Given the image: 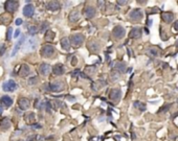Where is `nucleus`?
Instances as JSON below:
<instances>
[{
    "mask_svg": "<svg viewBox=\"0 0 178 141\" xmlns=\"http://www.w3.org/2000/svg\"><path fill=\"white\" fill-rule=\"evenodd\" d=\"M40 55H42L43 57H51L56 55V48H55L53 45L45 44L43 45L42 48H41Z\"/></svg>",
    "mask_w": 178,
    "mask_h": 141,
    "instance_id": "f257e3e1",
    "label": "nucleus"
},
{
    "mask_svg": "<svg viewBox=\"0 0 178 141\" xmlns=\"http://www.w3.org/2000/svg\"><path fill=\"white\" fill-rule=\"evenodd\" d=\"M142 18H144V13L140 9H134L129 13V19L132 21L137 22V21H140Z\"/></svg>",
    "mask_w": 178,
    "mask_h": 141,
    "instance_id": "f03ea898",
    "label": "nucleus"
},
{
    "mask_svg": "<svg viewBox=\"0 0 178 141\" xmlns=\"http://www.w3.org/2000/svg\"><path fill=\"white\" fill-rule=\"evenodd\" d=\"M19 7V2L18 1H14V0H9V1H5L4 3V9L7 13L13 14L15 13L16 11Z\"/></svg>",
    "mask_w": 178,
    "mask_h": 141,
    "instance_id": "7ed1b4c3",
    "label": "nucleus"
},
{
    "mask_svg": "<svg viewBox=\"0 0 178 141\" xmlns=\"http://www.w3.org/2000/svg\"><path fill=\"white\" fill-rule=\"evenodd\" d=\"M17 88H18L17 83L15 81H13V79L7 81V82H4L2 84V89L5 92H14Z\"/></svg>",
    "mask_w": 178,
    "mask_h": 141,
    "instance_id": "20e7f679",
    "label": "nucleus"
},
{
    "mask_svg": "<svg viewBox=\"0 0 178 141\" xmlns=\"http://www.w3.org/2000/svg\"><path fill=\"white\" fill-rule=\"evenodd\" d=\"M47 91H51V92H60L64 89V85L62 82H53L49 83L46 86Z\"/></svg>",
    "mask_w": 178,
    "mask_h": 141,
    "instance_id": "39448f33",
    "label": "nucleus"
},
{
    "mask_svg": "<svg viewBox=\"0 0 178 141\" xmlns=\"http://www.w3.org/2000/svg\"><path fill=\"white\" fill-rule=\"evenodd\" d=\"M84 41H85V37L82 33H74L70 38V42L74 46H81L84 43Z\"/></svg>",
    "mask_w": 178,
    "mask_h": 141,
    "instance_id": "423d86ee",
    "label": "nucleus"
},
{
    "mask_svg": "<svg viewBox=\"0 0 178 141\" xmlns=\"http://www.w3.org/2000/svg\"><path fill=\"white\" fill-rule=\"evenodd\" d=\"M112 35H113V37L115 38V39L120 40L126 36V29H125L122 25H117V26L114 27L113 31H112Z\"/></svg>",
    "mask_w": 178,
    "mask_h": 141,
    "instance_id": "0eeeda50",
    "label": "nucleus"
},
{
    "mask_svg": "<svg viewBox=\"0 0 178 141\" xmlns=\"http://www.w3.org/2000/svg\"><path fill=\"white\" fill-rule=\"evenodd\" d=\"M120 97H122V90H120V89L115 88V89H112V90L110 91V93H109V99L110 100L116 102L120 100Z\"/></svg>",
    "mask_w": 178,
    "mask_h": 141,
    "instance_id": "6e6552de",
    "label": "nucleus"
},
{
    "mask_svg": "<svg viewBox=\"0 0 178 141\" xmlns=\"http://www.w3.org/2000/svg\"><path fill=\"white\" fill-rule=\"evenodd\" d=\"M142 36V29L140 27H133L129 33L130 39H139Z\"/></svg>",
    "mask_w": 178,
    "mask_h": 141,
    "instance_id": "1a4fd4ad",
    "label": "nucleus"
},
{
    "mask_svg": "<svg viewBox=\"0 0 178 141\" xmlns=\"http://www.w3.org/2000/svg\"><path fill=\"white\" fill-rule=\"evenodd\" d=\"M174 18H175V16L171 12H163V13H161V19L167 24H170V23L173 22Z\"/></svg>",
    "mask_w": 178,
    "mask_h": 141,
    "instance_id": "9d476101",
    "label": "nucleus"
},
{
    "mask_svg": "<svg viewBox=\"0 0 178 141\" xmlns=\"http://www.w3.org/2000/svg\"><path fill=\"white\" fill-rule=\"evenodd\" d=\"M50 71H51L50 65L46 64V63H43V64H41L40 66H39V72L42 75H44V76H47V75L50 73Z\"/></svg>",
    "mask_w": 178,
    "mask_h": 141,
    "instance_id": "9b49d317",
    "label": "nucleus"
},
{
    "mask_svg": "<svg viewBox=\"0 0 178 141\" xmlns=\"http://www.w3.org/2000/svg\"><path fill=\"white\" fill-rule=\"evenodd\" d=\"M13 98L12 97H9V95H3V96H1V98H0V104L2 105V106H4L5 108H9V107L13 105Z\"/></svg>",
    "mask_w": 178,
    "mask_h": 141,
    "instance_id": "f8f14e48",
    "label": "nucleus"
},
{
    "mask_svg": "<svg viewBox=\"0 0 178 141\" xmlns=\"http://www.w3.org/2000/svg\"><path fill=\"white\" fill-rule=\"evenodd\" d=\"M29 73H31V69H29V67L27 66V65L23 64L20 66V69H19V71H18V75L21 77H26L29 75Z\"/></svg>",
    "mask_w": 178,
    "mask_h": 141,
    "instance_id": "ddd939ff",
    "label": "nucleus"
},
{
    "mask_svg": "<svg viewBox=\"0 0 178 141\" xmlns=\"http://www.w3.org/2000/svg\"><path fill=\"white\" fill-rule=\"evenodd\" d=\"M83 14L86 18L90 19V18H93L94 15H96V9L93 7H86L84 9H83Z\"/></svg>",
    "mask_w": 178,
    "mask_h": 141,
    "instance_id": "4468645a",
    "label": "nucleus"
},
{
    "mask_svg": "<svg viewBox=\"0 0 178 141\" xmlns=\"http://www.w3.org/2000/svg\"><path fill=\"white\" fill-rule=\"evenodd\" d=\"M65 72V68L62 64H56L53 67V75L59 76V75H62Z\"/></svg>",
    "mask_w": 178,
    "mask_h": 141,
    "instance_id": "2eb2a0df",
    "label": "nucleus"
},
{
    "mask_svg": "<svg viewBox=\"0 0 178 141\" xmlns=\"http://www.w3.org/2000/svg\"><path fill=\"white\" fill-rule=\"evenodd\" d=\"M34 13H35V9H34V7L31 4L25 5L24 9H23V15H24L25 17H27V18L33 17Z\"/></svg>",
    "mask_w": 178,
    "mask_h": 141,
    "instance_id": "dca6fc26",
    "label": "nucleus"
},
{
    "mask_svg": "<svg viewBox=\"0 0 178 141\" xmlns=\"http://www.w3.org/2000/svg\"><path fill=\"white\" fill-rule=\"evenodd\" d=\"M18 106H19V108L21 110H27L29 108V106H31V102H29V100L27 98L23 97V98H20L18 100Z\"/></svg>",
    "mask_w": 178,
    "mask_h": 141,
    "instance_id": "f3484780",
    "label": "nucleus"
},
{
    "mask_svg": "<svg viewBox=\"0 0 178 141\" xmlns=\"http://www.w3.org/2000/svg\"><path fill=\"white\" fill-rule=\"evenodd\" d=\"M87 46H88V49L91 51V52L96 53V52H98V51L100 50V44H98L96 41H93V40H92V41H90Z\"/></svg>",
    "mask_w": 178,
    "mask_h": 141,
    "instance_id": "a211bd4d",
    "label": "nucleus"
},
{
    "mask_svg": "<svg viewBox=\"0 0 178 141\" xmlns=\"http://www.w3.org/2000/svg\"><path fill=\"white\" fill-rule=\"evenodd\" d=\"M11 128V121H9V119L7 117H4V118L1 119V121H0V129L2 131H7Z\"/></svg>",
    "mask_w": 178,
    "mask_h": 141,
    "instance_id": "6ab92c4d",
    "label": "nucleus"
},
{
    "mask_svg": "<svg viewBox=\"0 0 178 141\" xmlns=\"http://www.w3.org/2000/svg\"><path fill=\"white\" fill-rule=\"evenodd\" d=\"M61 4L60 2H58V1H49L48 3H47V9L48 11H51V12H56L58 11L59 9H60Z\"/></svg>",
    "mask_w": 178,
    "mask_h": 141,
    "instance_id": "aec40b11",
    "label": "nucleus"
},
{
    "mask_svg": "<svg viewBox=\"0 0 178 141\" xmlns=\"http://www.w3.org/2000/svg\"><path fill=\"white\" fill-rule=\"evenodd\" d=\"M68 19H69V21L72 22V23L77 22V21L80 19V13H79L78 9H74V11L71 12L68 16Z\"/></svg>",
    "mask_w": 178,
    "mask_h": 141,
    "instance_id": "412c9836",
    "label": "nucleus"
},
{
    "mask_svg": "<svg viewBox=\"0 0 178 141\" xmlns=\"http://www.w3.org/2000/svg\"><path fill=\"white\" fill-rule=\"evenodd\" d=\"M60 43H61V46H62V48L64 49V50H69V49H70V40H69L67 37L62 38Z\"/></svg>",
    "mask_w": 178,
    "mask_h": 141,
    "instance_id": "4be33fe9",
    "label": "nucleus"
},
{
    "mask_svg": "<svg viewBox=\"0 0 178 141\" xmlns=\"http://www.w3.org/2000/svg\"><path fill=\"white\" fill-rule=\"evenodd\" d=\"M11 20H12V16L11 14H3V15L0 16V23L1 24H9V22H11Z\"/></svg>",
    "mask_w": 178,
    "mask_h": 141,
    "instance_id": "5701e85b",
    "label": "nucleus"
},
{
    "mask_svg": "<svg viewBox=\"0 0 178 141\" xmlns=\"http://www.w3.org/2000/svg\"><path fill=\"white\" fill-rule=\"evenodd\" d=\"M24 39H25V38H24V37H22L20 40H19V41H18V43H16L15 47H14L13 51H12V57H14V55H15L16 53L18 52V50L20 49L21 45H22V44H23V42H24Z\"/></svg>",
    "mask_w": 178,
    "mask_h": 141,
    "instance_id": "b1692460",
    "label": "nucleus"
},
{
    "mask_svg": "<svg viewBox=\"0 0 178 141\" xmlns=\"http://www.w3.org/2000/svg\"><path fill=\"white\" fill-rule=\"evenodd\" d=\"M114 69L118 72H125L126 71V64L123 62H116L115 65H114Z\"/></svg>",
    "mask_w": 178,
    "mask_h": 141,
    "instance_id": "393cba45",
    "label": "nucleus"
},
{
    "mask_svg": "<svg viewBox=\"0 0 178 141\" xmlns=\"http://www.w3.org/2000/svg\"><path fill=\"white\" fill-rule=\"evenodd\" d=\"M36 47H37V41L31 38V39H29L28 41H27V45L25 48H27L28 50H35Z\"/></svg>",
    "mask_w": 178,
    "mask_h": 141,
    "instance_id": "a878e982",
    "label": "nucleus"
},
{
    "mask_svg": "<svg viewBox=\"0 0 178 141\" xmlns=\"http://www.w3.org/2000/svg\"><path fill=\"white\" fill-rule=\"evenodd\" d=\"M133 106H134V108L138 109V110L142 111V112H144V111L147 110V106H146V105L144 104V102H139V100H136V102H134Z\"/></svg>",
    "mask_w": 178,
    "mask_h": 141,
    "instance_id": "bb28decb",
    "label": "nucleus"
},
{
    "mask_svg": "<svg viewBox=\"0 0 178 141\" xmlns=\"http://www.w3.org/2000/svg\"><path fill=\"white\" fill-rule=\"evenodd\" d=\"M147 53L151 57H158V49L156 47H149L147 50Z\"/></svg>",
    "mask_w": 178,
    "mask_h": 141,
    "instance_id": "cd10ccee",
    "label": "nucleus"
},
{
    "mask_svg": "<svg viewBox=\"0 0 178 141\" xmlns=\"http://www.w3.org/2000/svg\"><path fill=\"white\" fill-rule=\"evenodd\" d=\"M55 37H56V33H53V31H47V33H45L44 39L47 42H50V41H53L55 39Z\"/></svg>",
    "mask_w": 178,
    "mask_h": 141,
    "instance_id": "c85d7f7f",
    "label": "nucleus"
},
{
    "mask_svg": "<svg viewBox=\"0 0 178 141\" xmlns=\"http://www.w3.org/2000/svg\"><path fill=\"white\" fill-rule=\"evenodd\" d=\"M172 107V104H166V105H163L161 108L158 110V114H161V113H163V112H168V111L170 110V108Z\"/></svg>",
    "mask_w": 178,
    "mask_h": 141,
    "instance_id": "c756f323",
    "label": "nucleus"
},
{
    "mask_svg": "<svg viewBox=\"0 0 178 141\" xmlns=\"http://www.w3.org/2000/svg\"><path fill=\"white\" fill-rule=\"evenodd\" d=\"M35 120V114L33 112H29L27 114H25V121L27 122H31Z\"/></svg>",
    "mask_w": 178,
    "mask_h": 141,
    "instance_id": "7c9ffc66",
    "label": "nucleus"
},
{
    "mask_svg": "<svg viewBox=\"0 0 178 141\" xmlns=\"http://www.w3.org/2000/svg\"><path fill=\"white\" fill-rule=\"evenodd\" d=\"M39 78L38 76H31V78L28 79V85H31V86H33V85H36L37 83H38Z\"/></svg>",
    "mask_w": 178,
    "mask_h": 141,
    "instance_id": "2f4dec72",
    "label": "nucleus"
},
{
    "mask_svg": "<svg viewBox=\"0 0 178 141\" xmlns=\"http://www.w3.org/2000/svg\"><path fill=\"white\" fill-rule=\"evenodd\" d=\"M28 33H29V35H31V36L36 35V33H38V27L37 26H31L28 28Z\"/></svg>",
    "mask_w": 178,
    "mask_h": 141,
    "instance_id": "473e14b6",
    "label": "nucleus"
},
{
    "mask_svg": "<svg viewBox=\"0 0 178 141\" xmlns=\"http://www.w3.org/2000/svg\"><path fill=\"white\" fill-rule=\"evenodd\" d=\"M12 33H13V28H12V27H9L7 31V41H11Z\"/></svg>",
    "mask_w": 178,
    "mask_h": 141,
    "instance_id": "72a5a7b5",
    "label": "nucleus"
},
{
    "mask_svg": "<svg viewBox=\"0 0 178 141\" xmlns=\"http://www.w3.org/2000/svg\"><path fill=\"white\" fill-rule=\"evenodd\" d=\"M5 48H7V46H5L4 44H1V45H0V57H1V55H4V52H5Z\"/></svg>",
    "mask_w": 178,
    "mask_h": 141,
    "instance_id": "f704fd0d",
    "label": "nucleus"
},
{
    "mask_svg": "<svg viewBox=\"0 0 178 141\" xmlns=\"http://www.w3.org/2000/svg\"><path fill=\"white\" fill-rule=\"evenodd\" d=\"M48 22H44V23H43V24H42V26H41V33H44V31H46V28H47V27H48Z\"/></svg>",
    "mask_w": 178,
    "mask_h": 141,
    "instance_id": "c9c22d12",
    "label": "nucleus"
},
{
    "mask_svg": "<svg viewBox=\"0 0 178 141\" xmlns=\"http://www.w3.org/2000/svg\"><path fill=\"white\" fill-rule=\"evenodd\" d=\"M173 28L175 29L176 31H178V20H176L175 22L173 23Z\"/></svg>",
    "mask_w": 178,
    "mask_h": 141,
    "instance_id": "e433bc0d",
    "label": "nucleus"
},
{
    "mask_svg": "<svg viewBox=\"0 0 178 141\" xmlns=\"http://www.w3.org/2000/svg\"><path fill=\"white\" fill-rule=\"evenodd\" d=\"M22 19H21V18H18L17 20H16V25H18V26H19V25H21L22 24Z\"/></svg>",
    "mask_w": 178,
    "mask_h": 141,
    "instance_id": "4c0bfd02",
    "label": "nucleus"
},
{
    "mask_svg": "<svg viewBox=\"0 0 178 141\" xmlns=\"http://www.w3.org/2000/svg\"><path fill=\"white\" fill-rule=\"evenodd\" d=\"M152 23H153V21H152L151 19H148L147 20V25H148V26H151Z\"/></svg>",
    "mask_w": 178,
    "mask_h": 141,
    "instance_id": "58836bf2",
    "label": "nucleus"
},
{
    "mask_svg": "<svg viewBox=\"0 0 178 141\" xmlns=\"http://www.w3.org/2000/svg\"><path fill=\"white\" fill-rule=\"evenodd\" d=\"M127 1H117V4H120V5H125V4H127Z\"/></svg>",
    "mask_w": 178,
    "mask_h": 141,
    "instance_id": "ea45409f",
    "label": "nucleus"
},
{
    "mask_svg": "<svg viewBox=\"0 0 178 141\" xmlns=\"http://www.w3.org/2000/svg\"><path fill=\"white\" fill-rule=\"evenodd\" d=\"M20 33H21V31H19V29H17V31H16V33H15V38H18V36L20 35Z\"/></svg>",
    "mask_w": 178,
    "mask_h": 141,
    "instance_id": "a19ab883",
    "label": "nucleus"
},
{
    "mask_svg": "<svg viewBox=\"0 0 178 141\" xmlns=\"http://www.w3.org/2000/svg\"><path fill=\"white\" fill-rule=\"evenodd\" d=\"M2 112H3V109H2V107L0 106V115L2 114Z\"/></svg>",
    "mask_w": 178,
    "mask_h": 141,
    "instance_id": "79ce46f5",
    "label": "nucleus"
},
{
    "mask_svg": "<svg viewBox=\"0 0 178 141\" xmlns=\"http://www.w3.org/2000/svg\"><path fill=\"white\" fill-rule=\"evenodd\" d=\"M175 46H176V48L178 49V40H177V41H176V43H175Z\"/></svg>",
    "mask_w": 178,
    "mask_h": 141,
    "instance_id": "37998d69",
    "label": "nucleus"
},
{
    "mask_svg": "<svg viewBox=\"0 0 178 141\" xmlns=\"http://www.w3.org/2000/svg\"><path fill=\"white\" fill-rule=\"evenodd\" d=\"M20 141H23V140H20Z\"/></svg>",
    "mask_w": 178,
    "mask_h": 141,
    "instance_id": "c03bdc74",
    "label": "nucleus"
}]
</instances>
